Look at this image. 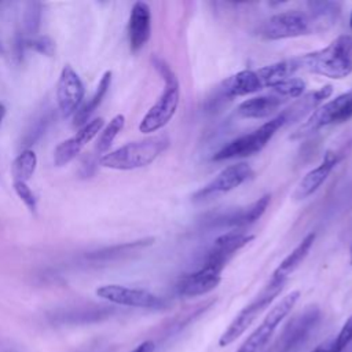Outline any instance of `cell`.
Wrapping results in <instances>:
<instances>
[{
	"mask_svg": "<svg viewBox=\"0 0 352 352\" xmlns=\"http://www.w3.org/2000/svg\"><path fill=\"white\" fill-rule=\"evenodd\" d=\"M261 89H264V87L257 76V72L252 69L241 70L227 77L221 82V91L228 98L246 96L250 94H256Z\"/></svg>",
	"mask_w": 352,
	"mask_h": 352,
	"instance_id": "20",
	"label": "cell"
},
{
	"mask_svg": "<svg viewBox=\"0 0 352 352\" xmlns=\"http://www.w3.org/2000/svg\"><path fill=\"white\" fill-rule=\"evenodd\" d=\"M154 342L153 341H143L142 344H139L133 351L131 352H154Z\"/></svg>",
	"mask_w": 352,
	"mask_h": 352,
	"instance_id": "33",
	"label": "cell"
},
{
	"mask_svg": "<svg viewBox=\"0 0 352 352\" xmlns=\"http://www.w3.org/2000/svg\"><path fill=\"white\" fill-rule=\"evenodd\" d=\"M297 72L304 70L341 80L352 73V37L338 36L327 47L293 58Z\"/></svg>",
	"mask_w": 352,
	"mask_h": 352,
	"instance_id": "1",
	"label": "cell"
},
{
	"mask_svg": "<svg viewBox=\"0 0 352 352\" xmlns=\"http://www.w3.org/2000/svg\"><path fill=\"white\" fill-rule=\"evenodd\" d=\"M286 124H287L286 117L283 111H280L275 117L270 118L267 122L260 125L257 129L249 133L241 135L234 140L228 142L226 146H223L219 151L214 153L212 160L226 161V160H238V158L252 157L260 153L270 143V140L274 138L278 129H280Z\"/></svg>",
	"mask_w": 352,
	"mask_h": 352,
	"instance_id": "4",
	"label": "cell"
},
{
	"mask_svg": "<svg viewBox=\"0 0 352 352\" xmlns=\"http://www.w3.org/2000/svg\"><path fill=\"white\" fill-rule=\"evenodd\" d=\"M84 84L76 70L66 65L58 78L56 84V100L63 117H69L78 110L84 99Z\"/></svg>",
	"mask_w": 352,
	"mask_h": 352,
	"instance_id": "13",
	"label": "cell"
},
{
	"mask_svg": "<svg viewBox=\"0 0 352 352\" xmlns=\"http://www.w3.org/2000/svg\"><path fill=\"white\" fill-rule=\"evenodd\" d=\"M253 176V169L246 162H236L221 169L209 183L192 194L194 202H205L230 192Z\"/></svg>",
	"mask_w": 352,
	"mask_h": 352,
	"instance_id": "9",
	"label": "cell"
},
{
	"mask_svg": "<svg viewBox=\"0 0 352 352\" xmlns=\"http://www.w3.org/2000/svg\"><path fill=\"white\" fill-rule=\"evenodd\" d=\"M25 45L48 56H51L55 51L54 41L47 36H32L25 40Z\"/></svg>",
	"mask_w": 352,
	"mask_h": 352,
	"instance_id": "30",
	"label": "cell"
},
{
	"mask_svg": "<svg viewBox=\"0 0 352 352\" xmlns=\"http://www.w3.org/2000/svg\"><path fill=\"white\" fill-rule=\"evenodd\" d=\"M305 82L298 77H289L272 88V92L282 96L283 99H298L304 95Z\"/></svg>",
	"mask_w": 352,
	"mask_h": 352,
	"instance_id": "28",
	"label": "cell"
},
{
	"mask_svg": "<svg viewBox=\"0 0 352 352\" xmlns=\"http://www.w3.org/2000/svg\"><path fill=\"white\" fill-rule=\"evenodd\" d=\"M96 296L113 304L135 308H161V297L144 289H135L122 285H103L96 289Z\"/></svg>",
	"mask_w": 352,
	"mask_h": 352,
	"instance_id": "11",
	"label": "cell"
},
{
	"mask_svg": "<svg viewBox=\"0 0 352 352\" xmlns=\"http://www.w3.org/2000/svg\"><path fill=\"white\" fill-rule=\"evenodd\" d=\"M286 280L272 278L268 280V283L257 293V296L245 305L236 316L231 320L228 327L223 331V334L219 338L220 346H227L232 344L236 338H239L252 324L253 322L264 312L272 301L279 296V293L283 290Z\"/></svg>",
	"mask_w": 352,
	"mask_h": 352,
	"instance_id": "5",
	"label": "cell"
},
{
	"mask_svg": "<svg viewBox=\"0 0 352 352\" xmlns=\"http://www.w3.org/2000/svg\"><path fill=\"white\" fill-rule=\"evenodd\" d=\"M265 352H272V351H270V349H268V351H265Z\"/></svg>",
	"mask_w": 352,
	"mask_h": 352,
	"instance_id": "38",
	"label": "cell"
},
{
	"mask_svg": "<svg viewBox=\"0 0 352 352\" xmlns=\"http://www.w3.org/2000/svg\"><path fill=\"white\" fill-rule=\"evenodd\" d=\"M315 32V25L308 12L300 10H289L275 14L258 29V34L267 40L294 38Z\"/></svg>",
	"mask_w": 352,
	"mask_h": 352,
	"instance_id": "8",
	"label": "cell"
},
{
	"mask_svg": "<svg viewBox=\"0 0 352 352\" xmlns=\"http://www.w3.org/2000/svg\"><path fill=\"white\" fill-rule=\"evenodd\" d=\"M349 26L352 29V11H351V16H349Z\"/></svg>",
	"mask_w": 352,
	"mask_h": 352,
	"instance_id": "37",
	"label": "cell"
},
{
	"mask_svg": "<svg viewBox=\"0 0 352 352\" xmlns=\"http://www.w3.org/2000/svg\"><path fill=\"white\" fill-rule=\"evenodd\" d=\"M352 118V88L346 92L337 95L334 99H330L316 107L307 120L293 132L292 139H302L307 138L319 129L342 124Z\"/></svg>",
	"mask_w": 352,
	"mask_h": 352,
	"instance_id": "6",
	"label": "cell"
},
{
	"mask_svg": "<svg viewBox=\"0 0 352 352\" xmlns=\"http://www.w3.org/2000/svg\"><path fill=\"white\" fill-rule=\"evenodd\" d=\"M300 298V292L293 290L283 296L264 316L261 323L246 337L236 352H263L270 342L275 329L292 312Z\"/></svg>",
	"mask_w": 352,
	"mask_h": 352,
	"instance_id": "7",
	"label": "cell"
},
{
	"mask_svg": "<svg viewBox=\"0 0 352 352\" xmlns=\"http://www.w3.org/2000/svg\"><path fill=\"white\" fill-rule=\"evenodd\" d=\"M111 72L107 70L103 73V76L99 80V84L96 87L95 94L91 96V99L82 106L80 107L76 113H74V126H82L88 122V118L95 113V110L99 107V104L102 103V100L104 99L110 85H111Z\"/></svg>",
	"mask_w": 352,
	"mask_h": 352,
	"instance_id": "24",
	"label": "cell"
},
{
	"mask_svg": "<svg viewBox=\"0 0 352 352\" xmlns=\"http://www.w3.org/2000/svg\"><path fill=\"white\" fill-rule=\"evenodd\" d=\"M154 66L164 80V89L155 103L143 116L139 124L142 133H153L162 129L173 118L180 103V82L177 76L160 59H154Z\"/></svg>",
	"mask_w": 352,
	"mask_h": 352,
	"instance_id": "2",
	"label": "cell"
},
{
	"mask_svg": "<svg viewBox=\"0 0 352 352\" xmlns=\"http://www.w3.org/2000/svg\"><path fill=\"white\" fill-rule=\"evenodd\" d=\"M352 344V315L345 320L337 337L331 342L334 352H344Z\"/></svg>",
	"mask_w": 352,
	"mask_h": 352,
	"instance_id": "29",
	"label": "cell"
},
{
	"mask_svg": "<svg viewBox=\"0 0 352 352\" xmlns=\"http://www.w3.org/2000/svg\"><path fill=\"white\" fill-rule=\"evenodd\" d=\"M331 94H333V87L324 85L316 91L302 95L290 107L283 110L286 121L290 122L294 120H300L304 114H311L316 107H319L322 103H324L326 99L330 98Z\"/></svg>",
	"mask_w": 352,
	"mask_h": 352,
	"instance_id": "21",
	"label": "cell"
},
{
	"mask_svg": "<svg viewBox=\"0 0 352 352\" xmlns=\"http://www.w3.org/2000/svg\"><path fill=\"white\" fill-rule=\"evenodd\" d=\"M271 202V195L264 194L248 206L238 208L234 210H230L227 214L219 217V224L232 227L234 230H239L241 227L250 226L261 219V216L265 213L268 205Z\"/></svg>",
	"mask_w": 352,
	"mask_h": 352,
	"instance_id": "18",
	"label": "cell"
},
{
	"mask_svg": "<svg viewBox=\"0 0 352 352\" xmlns=\"http://www.w3.org/2000/svg\"><path fill=\"white\" fill-rule=\"evenodd\" d=\"M221 280V271L202 264L198 270L183 275L176 283V292L183 297H198L214 290Z\"/></svg>",
	"mask_w": 352,
	"mask_h": 352,
	"instance_id": "15",
	"label": "cell"
},
{
	"mask_svg": "<svg viewBox=\"0 0 352 352\" xmlns=\"http://www.w3.org/2000/svg\"><path fill=\"white\" fill-rule=\"evenodd\" d=\"M37 166V155L33 150H23L12 162L11 172L14 176V182H28Z\"/></svg>",
	"mask_w": 352,
	"mask_h": 352,
	"instance_id": "26",
	"label": "cell"
},
{
	"mask_svg": "<svg viewBox=\"0 0 352 352\" xmlns=\"http://www.w3.org/2000/svg\"><path fill=\"white\" fill-rule=\"evenodd\" d=\"M4 116H6V107L0 103V124H1V121L4 118Z\"/></svg>",
	"mask_w": 352,
	"mask_h": 352,
	"instance_id": "35",
	"label": "cell"
},
{
	"mask_svg": "<svg viewBox=\"0 0 352 352\" xmlns=\"http://www.w3.org/2000/svg\"><path fill=\"white\" fill-rule=\"evenodd\" d=\"M124 125H125V117L122 114L114 116L110 120V122L100 132V135L98 138V142H96V150L99 153H106L110 148V146L113 144L117 135L124 128Z\"/></svg>",
	"mask_w": 352,
	"mask_h": 352,
	"instance_id": "27",
	"label": "cell"
},
{
	"mask_svg": "<svg viewBox=\"0 0 352 352\" xmlns=\"http://www.w3.org/2000/svg\"><path fill=\"white\" fill-rule=\"evenodd\" d=\"M308 15L311 16L316 32L329 29L340 15V3L334 1H309L307 4Z\"/></svg>",
	"mask_w": 352,
	"mask_h": 352,
	"instance_id": "23",
	"label": "cell"
},
{
	"mask_svg": "<svg viewBox=\"0 0 352 352\" xmlns=\"http://www.w3.org/2000/svg\"><path fill=\"white\" fill-rule=\"evenodd\" d=\"M170 140L166 135H155L138 142L126 143L100 158V165L117 170H132L150 165L161 153H164Z\"/></svg>",
	"mask_w": 352,
	"mask_h": 352,
	"instance_id": "3",
	"label": "cell"
},
{
	"mask_svg": "<svg viewBox=\"0 0 352 352\" xmlns=\"http://www.w3.org/2000/svg\"><path fill=\"white\" fill-rule=\"evenodd\" d=\"M256 72H257V76H258L263 87L272 89L280 81H283L289 77H293L294 73H297V69H296L294 60L292 58V59H286L282 62H275V63L263 66Z\"/></svg>",
	"mask_w": 352,
	"mask_h": 352,
	"instance_id": "25",
	"label": "cell"
},
{
	"mask_svg": "<svg viewBox=\"0 0 352 352\" xmlns=\"http://www.w3.org/2000/svg\"><path fill=\"white\" fill-rule=\"evenodd\" d=\"M14 188H15V192L18 194V197L22 199V202L30 210H36L37 199H36L33 191L30 190V187L25 182H14Z\"/></svg>",
	"mask_w": 352,
	"mask_h": 352,
	"instance_id": "31",
	"label": "cell"
},
{
	"mask_svg": "<svg viewBox=\"0 0 352 352\" xmlns=\"http://www.w3.org/2000/svg\"><path fill=\"white\" fill-rule=\"evenodd\" d=\"M253 238H254V235L248 234L241 230H231V231H227V232L219 235L213 241L210 249L208 250L204 264L223 271V268L227 265L230 258L238 250H241L243 246H246L250 241H253Z\"/></svg>",
	"mask_w": 352,
	"mask_h": 352,
	"instance_id": "12",
	"label": "cell"
},
{
	"mask_svg": "<svg viewBox=\"0 0 352 352\" xmlns=\"http://www.w3.org/2000/svg\"><path fill=\"white\" fill-rule=\"evenodd\" d=\"M285 102L286 99L274 92L253 96L239 103L236 107V114L242 118H268L274 116Z\"/></svg>",
	"mask_w": 352,
	"mask_h": 352,
	"instance_id": "19",
	"label": "cell"
},
{
	"mask_svg": "<svg viewBox=\"0 0 352 352\" xmlns=\"http://www.w3.org/2000/svg\"><path fill=\"white\" fill-rule=\"evenodd\" d=\"M103 128V118H94L82 125L76 135L63 140L54 150V164L56 166H63L80 154V151L100 132Z\"/></svg>",
	"mask_w": 352,
	"mask_h": 352,
	"instance_id": "14",
	"label": "cell"
},
{
	"mask_svg": "<svg viewBox=\"0 0 352 352\" xmlns=\"http://www.w3.org/2000/svg\"><path fill=\"white\" fill-rule=\"evenodd\" d=\"M319 319V308L315 305L307 307L285 326L272 352H296L300 345L304 344V341L309 337Z\"/></svg>",
	"mask_w": 352,
	"mask_h": 352,
	"instance_id": "10",
	"label": "cell"
},
{
	"mask_svg": "<svg viewBox=\"0 0 352 352\" xmlns=\"http://www.w3.org/2000/svg\"><path fill=\"white\" fill-rule=\"evenodd\" d=\"M40 23V6L38 4H30L25 16V28L29 32V34L36 33Z\"/></svg>",
	"mask_w": 352,
	"mask_h": 352,
	"instance_id": "32",
	"label": "cell"
},
{
	"mask_svg": "<svg viewBox=\"0 0 352 352\" xmlns=\"http://www.w3.org/2000/svg\"><path fill=\"white\" fill-rule=\"evenodd\" d=\"M311 352H334V349H333V346L330 344V345H320V346H318L316 349H314Z\"/></svg>",
	"mask_w": 352,
	"mask_h": 352,
	"instance_id": "34",
	"label": "cell"
},
{
	"mask_svg": "<svg viewBox=\"0 0 352 352\" xmlns=\"http://www.w3.org/2000/svg\"><path fill=\"white\" fill-rule=\"evenodd\" d=\"M315 238H316L315 232H309L308 235H305L302 241L280 261V264L272 272V278L287 280L290 274L294 272L298 268V265L307 258L309 250L314 246Z\"/></svg>",
	"mask_w": 352,
	"mask_h": 352,
	"instance_id": "22",
	"label": "cell"
},
{
	"mask_svg": "<svg viewBox=\"0 0 352 352\" xmlns=\"http://www.w3.org/2000/svg\"><path fill=\"white\" fill-rule=\"evenodd\" d=\"M151 34V10L147 3L136 1L129 14L128 37L132 52H139Z\"/></svg>",
	"mask_w": 352,
	"mask_h": 352,
	"instance_id": "16",
	"label": "cell"
},
{
	"mask_svg": "<svg viewBox=\"0 0 352 352\" xmlns=\"http://www.w3.org/2000/svg\"><path fill=\"white\" fill-rule=\"evenodd\" d=\"M349 257H351V264H352V243H351V248H349Z\"/></svg>",
	"mask_w": 352,
	"mask_h": 352,
	"instance_id": "36",
	"label": "cell"
},
{
	"mask_svg": "<svg viewBox=\"0 0 352 352\" xmlns=\"http://www.w3.org/2000/svg\"><path fill=\"white\" fill-rule=\"evenodd\" d=\"M338 162V155L336 153H326L323 160L320 161V164L315 168H312L311 170H308L302 179L298 182L294 192H293V198L294 199H305L309 195H312L314 192H316L319 190V187L327 180L329 175L331 173V170L336 168Z\"/></svg>",
	"mask_w": 352,
	"mask_h": 352,
	"instance_id": "17",
	"label": "cell"
}]
</instances>
